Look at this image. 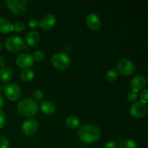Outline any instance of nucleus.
<instances>
[{"label": "nucleus", "mask_w": 148, "mask_h": 148, "mask_svg": "<svg viewBox=\"0 0 148 148\" xmlns=\"http://www.w3.org/2000/svg\"><path fill=\"white\" fill-rule=\"evenodd\" d=\"M78 135L84 143H92L99 140L101 136V132L98 126L88 124L80 127Z\"/></svg>", "instance_id": "1"}, {"label": "nucleus", "mask_w": 148, "mask_h": 148, "mask_svg": "<svg viewBox=\"0 0 148 148\" xmlns=\"http://www.w3.org/2000/svg\"><path fill=\"white\" fill-rule=\"evenodd\" d=\"M17 110L22 116L31 117L36 115L38 110V105L35 100L23 98L17 104Z\"/></svg>", "instance_id": "2"}, {"label": "nucleus", "mask_w": 148, "mask_h": 148, "mask_svg": "<svg viewBox=\"0 0 148 148\" xmlns=\"http://www.w3.org/2000/svg\"><path fill=\"white\" fill-rule=\"evenodd\" d=\"M51 63L56 69L65 70L71 64L70 56L66 53H57L52 56Z\"/></svg>", "instance_id": "3"}, {"label": "nucleus", "mask_w": 148, "mask_h": 148, "mask_svg": "<svg viewBox=\"0 0 148 148\" xmlns=\"http://www.w3.org/2000/svg\"><path fill=\"white\" fill-rule=\"evenodd\" d=\"M7 7L15 14H23L27 9V1L25 0H7Z\"/></svg>", "instance_id": "4"}, {"label": "nucleus", "mask_w": 148, "mask_h": 148, "mask_svg": "<svg viewBox=\"0 0 148 148\" xmlns=\"http://www.w3.org/2000/svg\"><path fill=\"white\" fill-rule=\"evenodd\" d=\"M23 40L19 36H12L7 38L5 41V47L7 51L12 53H16L23 50L24 46Z\"/></svg>", "instance_id": "5"}, {"label": "nucleus", "mask_w": 148, "mask_h": 148, "mask_svg": "<svg viewBox=\"0 0 148 148\" xmlns=\"http://www.w3.org/2000/svg\"><path fill=\"white\" fill-rule=\"evenodd\" d=\"M117 72L122 75L130 76L135 71V65L129 59H121L116 66Z\"/></svg>", "instance_id": "6"}, {"label": "nucleus", "mask_w": 148, "mask_h": 148, "mask_svg": "<svg viewBox=\"0 0 148 148\" xmlns=\"http://www.w3.org/2000/svg\"><path fill=\"white\" fill-rule=\"evenodd\" d=\"M4 91L6 97L12 101L18 100L22 95L21 89L19 85L15 83H10L6 85L4 88Z\"/></svg>", "instance_id": "7"}, {"label": "nucleus", "mask_w": 148, "mask_h": 148, "mask_svg": "<svg viewBox=\"0 0 148 148\" xmlns=\"http://www.w3.org/2000/svg\"><path fill=\"white\" fill-rule=\"evenodd\" d=\"M130 114L135 119H140L146 115L147 111V104L142 101L134 103L130 108Z\"/></svg>", "instance_id": "8"}, {"label": "nucleus", "mask_w": 148, "mask_h": 148, "mask_svg": "<svg viewBox=\"0 0 148 148\" xmlns=\"http://www.w3.org/2000/svg\"><path fill=\"white\" fill-rule=\"evenodd\" d=\"M21 129L25 135L32 136L38 130V123L36 119H29L23 121Z\"/></svg>", "instance_id": "9"}, {"label": "nucleus", "mask_w": 148, "mask_h": 148, "mask_svg": "<svg viewBox=\"0 0 148 148\" xmlns=\"http://www.w3.org/2000/svg\"><path fill=\"white\" fill-rule=\"evenodd\" d=\"M15 62L17 66L20 68L27 69L33 64L34 59L32 55L27 53H22L16 57Z\"/></svg>", "instance_id": "10"}, {"label": "nucleus", "mask_w": 148, "mask_h": 148, "mask_svg": "<svg viewBox=\"0 0 148 148\" xmlns=\"http://www.w3.org/2000/svg\"><path fill=\"white\" fill-rule=\"evenodd\" d=\"M86 23L88 27L92 30H98L101 26V18L95 13H90L86 17Z\"/></svg>", "instance_id": "11"}, {"label": "nucleus", "mask_w": 148, "mask_h": 148, "mask_svg": "<svg viewBox=\"0 0 148 148\" xmlns=\"http://www.w3.org/2000/svg\"><path fill=\"white\" fill-rule=\"evenodd\" d=\"M56 17L53 14H47L43 16L40 21H39L40 26L45 30H49L54 26L56 23Z\"/></svg>", "instance_id": "12"}, {"label": "nucleus", "mask_w": 148, "mask_h": 148, "mask_svg": "<svg viewBox=\"0 0 148 148\" xmlns=\"http://www.w3.org/2000/svg\"><path fill=\"white\" fill-rule=\"evenodd\" d=\"M147 81L145 77L141 75H138L134 76L131 80V87L132 88L133 91L138 92L139 91L143 90V88L145 87Z\"/></svg>", "instance_id": "13"}, {"label": "nucleus", "mask_w": 148, "mask_h": 148, "mask_svg": "<svg viewBox=\"0 0 148 148\" xmlns=\"http://www.w3.org/2000/svg\"><path fill=\"white\" fill-rule=\"evenodd\" d=\"M13 70L10 66H3L0 69V79L3 82H10L13 77Z\"/></svg>", "instance_id": "14"}, {"label": "nucleus", "mask_w": 148, "mask_h": 148, "mask_svg": "<svg viewBox=\"0 0 148 148\" xmlns=\"http://www.w3.org/2000/svg\"><path fill=\"white\" fill-rule=\"evenodd\" d=\"M39 40H40L39 33L35 30L28 32L25 36V42L27 46H35L38 43Z\"/></svg>", "instance_id": "15"}, {"label": "nucleus", "mask_w": 148, "mask_h": 148, "mask_svg": "<svg viewBox=\"0 0 148 148\" xmlns=\"http://www.w3.org/2000/svg\"><path fill=\"white\" fill-rule=\"evenodd\" d=\"M40 110L46 115H52L54 114L56 107L52 102L49 101H44L40 104Z\"/></svg>", "instance_id": "16"}, {"label": "nucleus", "mask_w": 148, "mask_h": 148, "mask_svg": "<svg viewBox=\"0 0 148 148\" xmlns=\"http://www.w3.org/2000/svg\"><path fill=\"white\" fill-rule=\"evenodd\" d=\"M12 30V25L9 20L4 17H0V33H10Z\"/></svg>", "instance_id": "17"}, {"label": "nucleus", "mask_w": 148, "mask_h": 148, "mask_svg": "<svg viewBox=\"0 0 148 148\" xmlns=\"http://www.w3.org/2000/svg\"><path fill=\"white\" fill-rule=\"evenodd\" d=\"M66 124L69 128L70 129H77L80 125L79 119L76 116L71 115L68 116L66 119Z\"/></svg>", "instance_id": "18"}, {"label": "nucleus", "mask_w": 148, "mask_h": 148, "mask_svg": "<svg viewBox=\"0 0 148 148\" xmlns=\"http://www.w3.org/2000/svg\"><path fill=\"white\" fill-rule=\"evenodd\" d=\"M20 78L24 82H29L31 79H33L35 76V73L32 69H23L21 72H20Z\"/></svg>", "instance_id": "19"}, {"label": "nucleus", "mask_w": 148, "mask_h": 148, "mask_svg": "<svg viewBox=\"0 0 148 148\" xmlns=\"http://www.w3.org/2000/svg\"><path fill=\"white\" fill-rule=\"evenodd\" d=\"M119 148H139L137 143L131 139L122 140L119 143Z\"/></svg>", "instance_id": "20"}, {"label": "nucleus", "mask_w": 148, "mask_h": 148, "mask_svg": "<svg viewBox=\"0 0 148 148\" xmlns=\"http://www.w3.org/2000/svg\"><path fill=\"white\" fill-rule=\"evenodd\" d=\"M119 77V72L115 69H110L106 74V79L108 82H114Z\"/></svg>", "instance_id": "21"}, {"label": "nucleus", "mask_w": 148, "mask_h": 148, "mask_svg": "<svg viewBox=\"0 0 148 148\" xmlns=\"http://www.w3.org/2000/svg\"><path fill=\"white\" fill-rule=\"evenodd\" d=\"M25 28V25L22 22H17L14 25H12V30L17 32V33L23 31Z\"/></svg>", "instance_id": "22"}, {"label": "nucleus", "mask_w": 148, "mask_h": 148, "mask_svg": "<svg viewBox=\"0 0 148 148\" xmlns=\"http://www.w3.org/2000/svg\"><path fill=\"white\" fill-rule=\"evenodd\" d=\"M45 57V53L43 51H36L34 52L33 55V58L34 60L36 61H41L44 59Z\"/></svg>", "instance_id": "23"}, {"label": "nucleus", "mask_w": 148, "mask_h": 148, "mask_svg": "<svg viewBox=\"0 0 148 148\" xmlns=\"http://www.w3.org/2000/svg\"><path fill=\"white\" fill-rule=\"evenodd\" d=\"M137 98H138V94L135 91H130L127 94V98L131 102H134V101H137Z\"/></svg>", "instance_id": "24"}, {"label": "nucleus", "mask_w": 148, "mask_h": 148, "mask_svg": "<svg viewBox=\"0 0 148 148\" xmlns=\"http://www.w3.org/2000/svg\"><path fill=\"white\" fill-rule=\"evenodd\" d=\"M10 142L5 137H0V148H9Z\"/></svg>", "instance_id": "25"}, {"label": "nucleus", "mask_w": 148, "mask_h": 148, "mask_svg": "<svg viewBox=\"0 0 148 148\" xmlns=\"http://www.w3.org/2000/svg\"><path fill=\"white\" fill-rule=\"evenodd\" d=\"M140 99H141L142 102L145 103L147 104V100H148V90L147 89H144L143 90V91L140 93Z\"/></svg>", "instance_id": "26"}, {"label": "nucleus", "mask_w": 148, "mask_h": 148, "mask_svg": "<svg viewBox=\"0 0 148 148\" xmlns=\"http://www.w3.org/2000/svg\"><path fill=\"white\" fill-rule=\"evenodd\" d=\"M32 95H33V98L36 100L42 99L43 97V92H42L40 90H38V89L35 90L33 92V93H32Z\"/></svg>", "instance_id": "27"}, {"label": "nucleus", "mask_w": 148, "mask_h": 148, "mask_svg": "<svg viewBox=\"0 0 148 148\" xmlns=\"http://www.w3.org/2000/svg\"><path fill=\"white\" fill-rule=\"evenodd\" d=\"M28 25H29V27H31V28L36 29L40 26V23H39L38 20L33 18V19H31V20L29 21Z\"/></svg>", "instance_id": "28"}, {"label": "nucleus", "mask_w": 148, "mask_h": 148, "mask_svg": "<svg viewBox=\"0 0 148 148\" xmlns=\"http://www.w3.org/2000/svg\"><path fill=\"white\" fill-rule=\"evenodd\" d=\"M5 114H4V112L2 110L0 109V130H1L3 127H4V124H5Z\"/></svg>", "instance_id": "29"}, {"label": "nucleus", "mask_w": 148, "mask_h": 148, "mask_svg": "<svg viewBox=\"0 0 148 148\" xmlns=\"http://www.w3.org/2000/svg\"><path fill=\"white\" fill-rule=\"evenodd\" d=\"M117 147H118V145L115 141H109L105 143L103 148H117Z\"/></svg>", "instance_id": "30"}, {"label": "nucleus", "mask_w": 148, "mask_h": 148, "mask_svg": "<svg viewBox=\"0 0 148 148\" xmlns=\"http://www.w3.org/2000/svg\"><path fill=\"white\" fill-rule=\"evenodd\" d=\"M5 64V59L3 56H0V67H3Z\"/></svg>", "instance_id": "31"}, {"label": "nucleus", "mask_w": 148, "mask_h": 148, "mask_svg": "<svg viewBox=\"0 0 148 148\" xmlns=\"http://www.w3.org/2000/svg\"><path fill=\"white\" fill-rule=\"evenodd\" d=\"M4 98H3V97L0 95V108L3 106H4Z\"/></svg>", "instance_id": "32"}, {"label": "nucleus", "mask_w": 148, "mask_h": 148, "mask_svg": "<svg viewBox=\"0 0 148 148\" xmlns=\"http://www.w3.org/2000/svg\"><path fill=\"white\" fill-rule=\"evenodd\" d=\"M1 42H0V51H1Z\"/></svg>", "instance_id": "33"}, {"label": "nucleus", "mask_w": 148, "mask_h": 148, "mask_svg": "<svg viewBox=\"0 0 148 148\" xmlns=\"http://www.w3.org/2000/svg\"><path fill=\"white\" fill-rule=\"evenodd\" d=\"M1 87H2V86H1V85H0V90H1V88H2Z\"/></svg>", "instance_id": "34"}]
</instances>
